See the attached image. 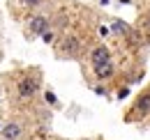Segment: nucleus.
Listing matches in <instances>:
<instances>
[{
  "label": "nucleus",
  "instance_id": "obj_5",
  "mask_svg": "<svg viewBox=\"0 0 150 140\" xmlns=\"http://www.w3.org/2000/svg\"><path fill=\"white\" fill-rule=\"evenodd\" d=\"M2 136H5L7 140L19 138V136H21V126H19V124H7V126L2 129Z\"/></svg>",
  "mask_w": 150,
  "mask_h": 140
},
{
  "label": "nucleus",
  "instance_id": "obj_4",
  "mask_svg": "<svg viewBox=\"0 0 150 140\" xmlns=\"http://www.w3.org/2000/svg\"><path fill=\"white\" fill-rule=\"evenodd\" d=\"M95 74H97V78H99V80H104V78H111V76H113V67H111V62L97 64V67H95Z\"/></svg>",
  "mask_w": 150,
  "mask_h": 140
},
{
  "label": "nucleus",
  "instance_id": "obj_10",
  "mask_svg": "<svg viewBox=\"0 0 150 140\" xmlns=\"http://www.w3.org/2000/svg\"><path fill=\"white\" fill-rule=\"evenodd\" d=\"M42 37H44V41H51V39H53V35H51V32H44Z\"/></svg>",
  "mask_w": 150,
  "mask_h": 140
},
{
  "label": "nucleus",
  "instance_id": "obj_2",
  "mask_svg": "<svg viewBox=\"0 0 150 140\" xmlns=\"http://www.w3.org/2000/svg\"><path fill=\"white\" fill-rule=\"evenodd\" d=\"M35 90H37V83L33 80V78H23L19 83V94L23 99H28V97H33L35 94Z\"/></svg>",
  "mask_w": 150,
  "mask_h": 140
},
{
  "label": "nucleus",
  "instance_id": "obj_1",
  "mask_svg": "<svg viewBox=\"0 0 150 140\" xmlns=\"http://www.w3.org/2000/svg\"><path fill=\"white\" fill-rule=\"evenodd\" d=\"M49 30V18L46 16H35L30 21V32H35V35H44Z\"/></svg>",
  "mask_w": 150,
  "mask_h": 140
},
{
  "label": "nucleus",
  "instance_id": "obj_7",
  "mask_svg": "<svg viewBox=\"0 0 150 140\" xmlns=\"http://www.w3.org/2000/svg\"><path fill=\"white\" fill-rule=\"evenodd\" d=\"M139 110H141V113H148V110H150V94L141 97V101H139Z\"/></svg>",
  "mask_w": 150,
  "mask_h": 140
},
{
  "label": "nucleus",
  "instance_id": "obj_3",
  "mask_svg": "<svg viewBox=\"0 0 150 140\" xmlns=\"http://www.w3.org/2000/svg\"><path fill=\"white\" fill-rule=\"evenodd\" d=\"M111 60V51L106 48V46H97L93 51V64L97 67V64H104V62H109Z\"/></svg>",
  "mask_w": 150,
  "mask_h": 140
},
{
  "label": "nucleus",
  "instance_id": "obj_8",
  "mask_svg": "<svg viewBox=\"0 0 150 140\" xmlns=\"http://www.w3.org/2000/svg\"><path fill=\"white\" fill-rule=\"evenodd\" d=\"M113 30H115V32H127L129 28H127V25H125L122 21H115V25H113Z\"/></svg>",
  "mask_w": 150,
  "mask_h": 140
},
{
  "label": "nucleus",
  "instance_id": "obj_9",
  "mask_svg": "<svg viewBox=\"0 0 150 140\" xmlns=\"http://www.w3.org/2000/svg\"><path fill=\"white\" fill-rule=\"evenodd\" d=\"M23 2H25V5H28V7H35V5H39V2H42V0H23Z\"/></svg>",
  "mask_w": 150,
  "mask_h": 140
},
{
  "label": "nucleus",
  "instance_id": "obj_6",
  "mask_svg": "<svg viewBox=\"0 0 150 140\" xmlns=\"http://www.w3.org/2000/svg\"><path fill=\"white\" fill-rule=\"evenodd\" d=\"M76 46H79V41H76L74 37H67V39H65V44H62V48H65V51H76Z\"/></svg>",
  "mask_w": 150,
  "mask_h": 140
}]
</instances>
